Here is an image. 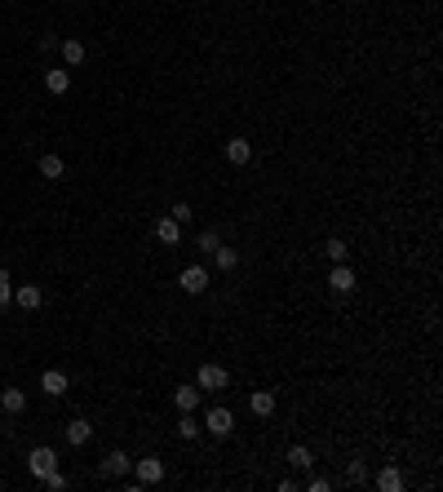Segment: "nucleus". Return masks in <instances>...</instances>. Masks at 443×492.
Returning a JSON list of instances; mask_svg holds the SVG:
<instances>
[{"label":"nucleus","mask_w":443,"mask_h":492,"mask_svg":"<svg viewBox=\"0 0 443 492\" xmlns=\"http://www.w3.org/2000/svg\"><path fill=\"white\" fill-rule=\"evenodd\" d=\"M288 466H293V470H310V466H315V457H310V448L293 444V448H288Z\"/></svg>","instance_id":"4be33fe9"},{"label":"nucleus","mask_w":443,"mask_h":492,"mask_svg":"<svg viewBox=\"0 0 443 492\" xmlns=\"http://www.w3.org/2000/svg\"><path fill=\"white\" fill-rule=\"evenodd\" d=\"M195 386H200V390H226V386H231V373H226L222 364H200Z\"/></svg>","instance_id":"7ed1b4c3"},{"label":"nucleus","mask_w":443,"mask_h":492,"mask_svg":"<svg viewBox=\"0 0 443 492\" xmlns=\"http://www.w3.org/2000/svg\"><path fill=\"white\" fill-rule=\"evenodd\" d=\"M0 408H5L9 417H18L23 408H27V395H23L18 386H5V390H0Z\"/></svg>","instance_id":"dca6fc26"},{"label":"nucleus","mask_w":443,"mask_h":492,"mask_svg":"<svg viewBox=\"0 0 443 492\" xmlns=\"http://www.w3.org/2000/svg\"><path fill=\"white\" fill-rule=\"evenodd\" d=\"M62 435H67V444H71V448H85L89 439H93V426H89L85 417H76V421H67V430H62Z\"/></svg>","instance_id":"4468645a"},{"label":"nucleus","mask_w":443,"mask_h":492,"mask_svg":"<svg viewBox=\"0 0 443 492\" xmlns=\"http://www.w3.org/2000/svg\"><path fill=\"white\" fill-rule=\"evenodd\" d=\"M40 488H49V492H67V474H62V470H49L45 479H40Z\"/></svg>","instance_id":"b1692460"},{"label":"nucleus","mask_w":443,"mask_h":492,"mask_svg":"<svg viewBox=\"0 0 443 492\" xmlns=\"http://www.w3.org/2000/svg\"><path fill=\"white\" fill-rule=\"evenodd\" d=\"M204 430L213 439H226L235 430V413H231V408H208V413H204Z\"/></svg>","instance_id":"f03ea898"},{"label":"nucleus","mask_w":443,"mask_h":492,"mask_svg":"<svg viewBox=\"0 0 443 492\" xmlns=\"http://www.w3.org/2000/svg\"><path fill=\"white\" fill-rule=\"evenodd\" d=\"M40 177H49V182H62V177H67V160L62 156H40Z\"/></svg>","instance_id":"2eb2a0df"},{"label":"nucleus","mask_w":443,"mask_h":492,"mask_svg":"<svg viewBox=\"0 0 443 492\" xmlns=\"http://www.w3.org/2000/svg\"><path fill=\"white\" fill-rule=\"evenodd\" d=\"M200 430H204V426L195 421L191 413H182V421H177V435H182V439H200Z\"/></svg>","instance_id":"5701e85b"},{"label":"nucleus","mask_w":443,"mask_h":492,"mask_svg":"<svg viewBox=\"0 0 443 492\" xmlns=\"http://www.w3.org/2000/svg\"><path fill=\"white\" fill-rule=\"evenodd\" d=\"M98 474H102V479H120V474H134V457H129L124 448H111V452L102 457V466H98Z\"/></svg>","instance_id":"f257e3e1"},{"label":"nucleus","mask_w":443,"mask_h":492,"mask_svg":"<svg viewBox=\"0 0 443 492\" xmlns=\"http://www.w3.org/2000/svg\"><path fill=\"white\" fill-rule=\"evenodd\" d=\"M324 253H328V262H333V266H337V262H350V244L341 240V235H333V240L324 244Z\"/></svg>","instance_id":"412c9836"},{"label":"nucleus","mask_w":443,"mask_h":492,"mask_svg":"<svg viewBox=\"0 0 443 492\" xmlns=\"http://www.w3.org/2000/svg\"><path fill=\"white\" fill-rule=\"evenodd\" d=\"M169 218H173V222H182V226H187V222L195 218V213H191V204H187V200H177V204L169 209Z\"/></svg>","instance_id":"cd10ccee"},{"label":"nucleus","mask_w":443,"mask_h":492,"mask_svg":"<svg viewBox=\"0 0 443 492\" xmlns=\"http://www.w3.org/2000/svg\"><path fill=\"white\" fill-rule=\"evenodd\" d=\"M177 284H182V293H191V298H200V293H204L213 280H208V271H204V266H187L182 275H177Z\"/></svg>","instance_id":"423d86ee"},{"label":"nucleus","mask_w":443,"mask_h":492,"mask_svg":"<svg viewBox=\"0 0 443 492\" xmlns=\"http://www.w3.org/2000/svg\"><path fill=\"white\" fill-rule=\"evenodd\" d=\"M372 484L382 488V492H403V470L399 466H382V470L372 474Z\"/></svg>","instance_id":"9b49d317"},{"label":"nucleus","mask_w":443,"mask_h":492,"mask_svg":"<svg viewBox=\"0 0 443 492\" xmlns=\"http://www.w3.org/2000/svg\"><path fill=\"white\" fill-rule=\"evenodd\" d=\"M134 479L138 484H160L164 479V462H160V457H138V462H134Z\"/></svg>","instance_id":"0eeeda50"},{"label":"nucleus","mask_w":443,"mask_h":492,"mask_svg":"<svg viewBox=\"0 0 443 492\" xmlns=\"http://www.w3.org/2000/svg\"><path fill=\"white\" fill-rule=\"evenodd\" d=\"M200 399H204V390H200V386H177V390H173L177 413H195V408H200Z\"/></svg>","instance_id":"f8f14e48"},{"label":"nucleus","mask_w":443,"mask_h":492,"mask_svg":"<svg viewBox=\"0 0 443 492\" xmlns=\"http://www.w3.org/2000/svg\"><path fill=\"white\" fill-rule=\"evenodd\" d=\"M13 302L23 310H40L45 306V288L40 284H13Z\"/></svg>","instance_id":"1a4fd4ad"},{"label":"nucleus","mask_w":443,"mask_h":492,"mask_svg":"<svg viewBox=\"0 0 443 492\" xmlns=\"http://www.w3.org/2000/svg\"><path fill=\"white\" fill-rule=\"evenodd\" d=\"M27 466H31V474H36V479H45L49 470H58V452L40 444V448H31V452H27Z\"/></svg>","instance_id":"20e7f679"},{"label":"nucleus","mask_w":443,"mask_h":492,"mask_svg":"<svg viewBox=\"0 0 443 492\" xmlns=\"http://www.w3.org/2000/svg\"><path fill=\"white\" fill-rule=\"evenodd\" d=\"M45 89H49V93H67V89H71V71H62V67L45 71Z\"/></svg>","instance_id":"6ab92c4d"},{"label":"nucleus","mask_w":443,"mask_h":492,"mask_svg":"<svg viewBox=\"0 0 443 492\" xmlns=\"http://www.w3.org/2000/svg\"><path fill=\"white\" fill-rule=\"evenodd\" d=\"M13 306V280H9V271H0V310H9Z\"/></svg>","instance_id":"393cba45"},{"label":"nucleus","mask_w":443,"mask_h":492,"mask_svg":"<svg viewBox=\"0 0 443 492\" xmlns=\"http://www.w3.org/2000/svg\"><path fill=\"white\" fill-rule=\"evenodd\" d=\"M213 262H218V271H240V249L218 244V249H213Z\"/></svg>","instance_id":"aec40b11"},{"label":"nucleus","mask_w":443,"mask_h":492,"mask_svg":"<svg viewBox=\"0 0 443 492\" xmlns=\"http://www.w3.org/2000/svg\"><path fill=\"white\" fill-rule=\"evenodd\" d=\"M40 390H45V395H54V399H62L71 390V382H67V373H62V368H49L40 377Z\"/></svg>","instance_id":"9d476101"},{"label":"nucleus","mask_w":443,"mask_h":492,"mask_svg":"<svg viewBox=\"0 0 443 492\" xmlns=\"http://www.w3.org/2000/svg\"><path fill=\"white\" fill-rule=\"evenodd\" d=\"M249 408H253V417H271L275 413V390H253Z\"/></svg>","instance_id":"a211bd4d"},{"label":"nucleus","mask_w":443,"mask_h":492,"mask_svg":"<svg viewBox=\"0 0 443 492\" xmlns=\"http://www.w3.org/2000/svg\"><path fill=\"white\" fill-rule=\"evenodd\" d=\"M155 240L164 244V249H177V244H182V222H173L169 213H164V218L155 222Z\"/></svg>","instance_id":"6e6552de"},{"label":"nucleus","mask_w":443,"mask_h":492,"mask_svg":"<svg viewBox=\"0 0 443 492\" xmlns=\"http://www.w3.org/2000/svg\"><path fill=\"white\" fill-rule=\"evenodd\" d=\"M355 271H350V262H337V266H333V275H328V288H333V293H341V298H350V293H355Z\"/></svg>","instance_id":"39448f33"},{"label":"nucleus","mask_w":443,"mask_h":492,"mask_svg":"<svg viewBox=\"0 0 443 492\" xmlns=\"http://www.w3.org/2000/svg\"><path fill=\"white\" fill-rule=\"evenodd\" d=\"M226 160H231V164H249L253 160V142L249 138H231V142H226Z\"/></svg>","instance_id":"f3484780"},{"label":"nucleus","mask_w":443,"mask_h":492,"mask_svg":"<svg viewBox=\"0 0 443 492\" xmlns=\"http://www.w3.org/2000/svg\"><path fill=\"white\" fill-rule=\"evenodd\" d=\"M195 244H200V249L213 257V249H218V244H222V231H213V226H208V231H200V240H195Z\"/></svg>","instance_id":"a878e982"},{"label":"nucleus","mask_w":443,"mask_h":492,"mask_svg":"<svg viewBox=\"0 0 443 492\" xmlns=\"http://www.w3.org/2000/svg\"><path fill=\"white\" fill-rule=\"evenodd\" d=\"M346 479H350L355 488H359V484H368V466H364V462H350V466H346Z\"/></svg>","instance_id":"bb28decb"},{"label":"nucleus","mask_w":443,"mask_h":492,"mask_svg":"<svg viewBox=\"0 0 443 492\" xmlns=\"http://www.w3.org/2000/svg\"><path fill=\"white\" fill-rule=\"evenodd\" d=\"M62 62H67V67H80V62L89 58V49H85V40H76V36H62Z\"/></svg>","instance_id":"ddd939ff"}]
</instances>
